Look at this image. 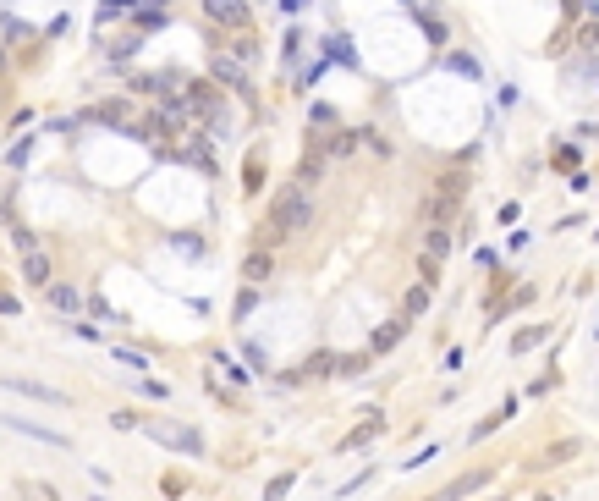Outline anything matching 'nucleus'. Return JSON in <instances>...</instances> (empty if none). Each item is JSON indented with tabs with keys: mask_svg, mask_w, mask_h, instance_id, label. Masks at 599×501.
<instances>
[{
	"mask_svg": "<svg viewBox=\"0 0 599 501\" xmlns=\"http://www.w3.org/2000/svg\"><path fill=\"white\" fill-rule=\"evenodd\" d=\"M269 226H275V237H286V231H308L313 226V188L286 182V188L269 199Z\"/></svg>",
	"mask_w": 599,
	"mask_h": 501,
	"instance_id": "obj_1",
	"label": "nucleus"
},
{
	"mask_svg": "<svg viewBox=\"0 0 599 501\" xmlns=\"http://www.w3.org/2000/svg\"><path fill=\"white\" fill-rule=\"evenodd\" d=\"M462 199H468V176L446 171V176L434 182V193L418 204V221H423V226H451V221H462Z\"/></svg>",
	"mask_w": 599,
	"mask_h": 501,
	"instance_id": "obj_2",
	"label": "nucleus"
},
{
	"mask_svg": "<svg viewBox=\"0 0 599 501\" xmlns=\"http://www.w3.org/2000/svg\"><path fill=\"white\" fill-rule=\"evenodd\" d=\"M144 436L160 441L166 452H187V458H204V436L193 424H171V418H144Z\"/></svg>",
	"mask_w": 599,
	"mask_h": 501,
	"instance_id": "obj_3",
	"label": "nucleus"
},
{
	"mask_svg": "<svg viewBox=\"0 0 599 501\" xmlns=\"http://www.w3.org/2000/svg\"><path fill=\"white\" fill-rule=\"evenodd\" d=\"M0 391H11V397H28V402H44V408H72L61 386H50V380H33V375H0Z\"/></svg>",
	"mask_w": 599,
	"mask_h": 501,
	"instance_id": "obj_4",
	"label": "nucleus"
},
{
	"mask_svg": "<svg viewBox=\"0 0 599 501\" xmlns=\"http://www.w3.org/2000/svg\"><path fill=\"white\" fill-rule=\"evenodd\" d=\"M495 474H500L495 463H490V468H473V474H456V480L446 485V490H434V496H423V501H473L478 490H484V485L495 480Z\"/></svg>",
	"mask_w": 599,
	"mask_h": 501,
	"instance_id": "obj_5",
	"label": "nucleus"
},
{
	"mask_svg": "<svg viewBox=\"0 0 599 501\" xmlns=\"http://www.w3.org/2000/svg\"><path fill=\"white\" fill-rule=\"evenodd\" d=\"M0 424H6V430H17V436H28V441H39V446L72 452V441H66L61 430H50V424H33V418H22V413H0Z\"/></svg>",
	"mask_w": 599,
	"mask_h": 501,
	"instance_id": "obj_6",
	"label": "nucleus"
},
{
	"mask_svg": "<svg viewBox=\"0 0 599 501\" xmlns=\"http://www.w3.org/2000/svg\"><path fill=\"white\" fill-rule=\"evenodd\" d=\"M583 452H588V441H583V436H566V441H556V446H539V452H534V468H561V463L583 458Z\"/></svg>",
	"mask_w": 599,
	"mask_h": 501,
	"instance_id": "obj_7",
	"label": "nucleus"
},
{
	"mask_svg": "<svg viewBox=\"0 0 599 501\" xmlns=\"http://www.w3.org/2000/svg\"><path fill=\"white\" fill-rule=\"evenodd\" d=\"M209 72H215V83H226V88H237V94H248V66L237 61V56H226V50H220V56H215V61H209Z\"/></svg>",
	"mask_w": 599,
	"mask_h": 501,
	"instance_id": "obj_8",
	"label": "nucleus"
},
{
	"mask_svg": "<svg viewBox=\"0 0 599 501\" xmlns=\"http://www.w3.org/2000/svg\"><path fill=\"white\" fill-rule=\"evenodd\" d=\"M44 303L61 314V320H77V314H83V292L66 287V281H50V287H44Z\"/></svg>",
	"mask_w": 599,
	"mask_h": 501,
	"instance_id": "obj_9",
	"label": "nucleus"
},
{
	"mask_svg": "<svg viewBox=\"0 0 599 501\" xmlns=\"http://www.w3.org/2000/svg\"><path fill=\"white\" fill-rule=\"evenodd\" d=\"M512 413H517V397H506V402L495 408V413H484V418L473 424V430H468V446H478V441H490L495 430H506V424H512Z\"/></svg>",
	"mask_w": 599,
	"mask_h": 501,
	"instance_id": "obj_10",
	"label": "nucleus"
},
{
	"mask_svg": "<svg viewBox=\"0 0 599 501\" xmlns=\"http://www.w3.org/2000/svg\"><path fill=\"white\" fill-rule=\"evenodd\" d=\"M204 17L220 28H248V0H204Z\"/></svg>",
	"mask_w": 599,
	"mask_h": 501,
	"instance_id": "obj_11",
	"label": "nucleus"
},
{
	"mask_svg": "<svg viewBox=\"0 0 599 501\" xmlns=\"http://www.w3.org/2000/svg\"><path fill=\"white\" fill-rule=\"evenodd\" d=\"M401 336H407V320H385V325H374V336H369V353H374V358L396 353V347H401Z\"/></svg>",
	"mask_w": 599,
	"mask_h": 501,
	"instance_id": "obj_12",
	"label": "nucleus"
},
{
	"mask_svg": "<svg viewBox=\"0 0 599 501\" xmlns=\"http://www.w3.org/2000/svg\"><path fill=\"white\" fill-rule=\"evenodd\" d=\"M379 430H385V418H379V413H363V424H357V430H352V436L341 441L335 452H363V446H374V441H379Z\"/></svg>",
	"mask_w": 599,
	"mask_h": 501,
	"instance_id": "obj_13",
	"label": "nucleus"
},
{
	"mask_svg": "<svg viewBox=\"0 0 599 501\" xmlns=\"http://www.w3.org/2000/svg\"><path fill=\"white\" fill-rule=\"evenodd\" d=\"M269 275H275V253H269V248H253L248 259H242V281H248V287H264Z\"/></svg>",
	"mask_w": 599,
	"mask_h": 501,
	"instance_id": "obj_14",
	"label": "nucleus"
},
{
	"mask_svg": "<svg viewBox=\"0 0 599 501\" xmlns=\"http://www.w3.org/2000/svg\"><path fill=\"white\" fill-rule=\"evenodd\" d=\"M22 281L28 287H50V253L44 248H22Z\"/></svg>",
	"mask_w": 599,
	"mask_h": 501,
	"instance_id": "obj_15",
	"label": "nucleus"
},
{
	"mask_svg": "<svg viewBox=\"0 0 599 501\" xmlns=\"http://www.w3.org/2000/svg\"><path fill=\"white\" fill-rule=\"evenodd\" d=\"M550 342V320H539V325H522V331L512 336V353H534V347H544Z\"/></svg>",
	"mask_w": 599,
	"mask_h": 501,
	"instance_id": "obj_16",
	"label": "nucleus"
},
{
	"mask_svg": "<svg viewBox=\"0 0 599 501\" xmlns=\"http://www.w3.org/2000/svg\"><path fill=\"white\" fill-rule=\"evenodd\" d=\"M423 314H429V287H407V297H401V314H396V320H407V325H413V320H423Z\"/></svg>",
	"mask_w": 599,
	"mask_h": 501,
	"instance_id": "obj_17",
	"label": "nucleus"
},
{
	"mask_svg": "<svg viewBox=\"0 0 599 501\" xmlns=\"http://www.w3.org/2000/svg\"><path fill=\"white\" fill-rule=\"evenodd\" d=\"M297 375H303V380H330L335 375V353H308Z\"/></svg>",
	"mask_w": 599,
	"mask_h": 501,
	"instance_id": "obj_18",
	"label": "nucleus"
},
{
	"mask_svg": "<svg viewBox=\"0 0 599 501\" xmlns=\"http://www.w3.org/2000/svg\"><path fill=\"white\" fill-rule=\"evenodd\" d=\"M423 253H429V259H446V253H451V226H423Z\"/></svg>",
	"mask_w": 599,
	"mask_h": 501,
	"instance_id": "obj_19",
	"label": "nucleus"
},
{
	"mask_svg": "<svg viewBox=\"0 0 599 501\" xmlns=\"http://www.w3.org/2000/svg\"><path fill=\"white\" fill-rule=\"evenodd\" d=\"M17 496H22V501H61V496H55V485H44V480L17 485Z\"/></svg>",
	"mask_w": 599,
	"mask_h": 501,
	"instance_id": "obj_20",
	"label": "nucleus"
},
{
	"mask_svg": "<svg viewBox=\"0 0 599 501\" xmlns=\"http://www.w3.org/2000/svg\"><path fill=\"white\" fill-rule=\"evenodd\" d=\"M369 364H374V353L363 347V353H352V358H335V375H363Z\"/></svg>",
	"mask_w": 599,
	"mask_h": 501,
	"instance_id": "obj_21",
	"label": "nucleus"
},
{
	"mask_svg": "<svg viewBox=\"0 0 599 501\" xmlns=\"http://www.w3.org/2000/svg\"><path fill=\"white\" fill-rule=\"evenodd\" d=\"M253 309H259V287H242V292H237V309H231V320L242 325V320H248Z\"/></svg>",
	"mask_w": 599,
	"mask_h": 501,
	"instance_id": "obj_22",
	"label": "nucleus"
},
{
	"mask_svg": "<svg viewBox=\"0 0 599 501\" xmlns=\"http://www.w3.org/2000/svg\"><path fill=\"white\" fill-rule=\"evenodd\" d=\"M110 358H116V364H126V369H138V375L149 369V353H138V347H110Z\"/></svg>",
	"mask_w": 599,
	"mask_h": 501,
	"instance_id": "obj_23",
	"label": "nucleus"
},
{
	"mask_svg": "<svg viewBox=\"0 0 599 501\" xmlns=\"http://www.w3.org/2000/svg\"><path fill=\"white\" fill-rule=\"evenodd\" d=\"M138 397H149V402H171V386H166V380H138Z\"/></svg>",
	"mask_w": 599,
	"mask_h": 501,
	"instance_id": "obj_24",
	"label": "nucleus"
},
{
	"mask_svg": "<svg viewBox=\"0 0 599 501\" xmlns=\"http://www.w3.org/2000/svg\"><path fill=\"white\" fill-rule=\"evenodd\" d=\"M429 458H440V441H429V446H418L413 458H401V468L413 474V468H423V463H429Z\"/></svg>",
	"mask_w": 599,
	"mask_h": 501,
	"instance_id": "obj_25",
	"label": "nucleus"
},
{
	"mask_svg": "<svg viewBox=\"0 0 599 501\" xmlns=\"http://www.w3.org/2000/svg\"><path fill=\"white\" fill-rule=\"evenodd\" d=\"M291 485H297V474H275V480L264 485V501H281V496L291 490Z\"/></svg>",
	"mask_w": 599,
	"mask_h": 501,
	"instance_id": "obj_26",
	"label": "nucleus"
},
{
	"mask_svg": "<svg viewBox=\"0 0 599 501\" xmlns=\"http://www.w3.org/2000/svg\"><path fill=\"white\" fill-rule=\"evenodd\" d=\"M110 424H116V430H144V413H132V408H116V413H110Z\"/></svg>",
	"mask_w": 599,
	"mask_h": 501,
	"instance_id": "obj_27",
	"label": "nucleus"
},
{
	"mask_svg": "<svg viewBox=\"0 0 599 501\" xmlns=\"http://www.w3.org/2000/svg\"><path fill=\"white\" fill-rule=\"evenodd\" d=\"M126 11H132V0H104V6H99V28H104V22H116V17H126Z\"/></svg>",
	"mask_w": 599,
	"mask_h": 501,
	"instance_id": "obj_28",
	"label": "nucleus"
},
{
	"mask_svg": "<svg viewBox=\"0 0 599 501\" xmlns=\"http://www.w3.org/2000/svg\"><path fill=\"white\" fill-rule=\"evenodd\" d=\"M215 364H220V369H226V375H231V380H237V386H248V380H253V375H248V369H242V364H231V358H226V353H215Z\"/></svg>",
	"mask_w": 599,
	"mask_h": 501,
	"instance_id": "obj_29",
	"label": "nucleus"
},
{
	"mask_svg": "<svg viewBox=\"0 0 599 501\" xmlns=\"http://www.w3.org/2000/svg\"><path fill=\"white\" fill-rule=\"evenodd\" d=\"M160 490H166V501H176V496H187V480H182V474H166Z\"/></svg>",
	"mask_w": 599,
	"mask_h": 501,
	"instance_id": "obj_30",
	"label": "nucleus"
},
{
	"mask_svg": "<svg viewBox=\"0 0 599 501\" xmlns=\"http://www.w3.org/2000/svg\"><path fill=\"white\" fill-rule=\"evenodd\" d=\"M418 275H423V287H434V281H440V259L423 253V259H418Z\"/></svg>",
	"mask_w": 599,
	"mask_h": 501,
	"instance_id": "obj_31",
	"label": "nucleus"
},
{
	"mask_svg": "<svg viewBox=\"0 0 599 501\" xmlns=\"http://www.w3.org/2000/svg\"><path fill=\"white\" fill-rule=\"evenodd\" d=\"M242 353H248V364H253V369H269V353L259 347V342H242Z\"/></svg>",
	"mask_w": 599,
	"mask_h": 501,
	"instance_id": "obj_32",
	"label": "nucleus"
},
{
	"mask_svg": "<svg viewBox=\"0 0 599 501\" xmlns=\"http://www.w3.org/2000/svg\"><path fill=\"white\" fill-rule=\"evenodd\" d=\"M374 480V468H363V474H357V480H352V485H335V496H352V490H363V485H369Z\"/></svg>",
	"mask_w": 599,
	"mask_h": 501,
	"instance_id": "obj_33",
	"label": "nucleus"
},
{
	"mask_svg": "<svg viewBox=\"0 0 599 501\" xmlns=\"http://www.w3.org/2000/svg\"><path fill=\"white\" fill-rule=\"evenodd\" d=\"M330 56H335V61H347V66H357V56L347 50V39H330Z\"/></svg>",
	"mask_w": 599,
	"mask_h": 501,
	"instance_id": "obj_34",
	"label": "nucleus"
},
{
	"mask_svg": "<svg viewBox=\"0 0 599 501\" xmlns=\"http://www.w3.org/2000/svg\"><path fill=\"white\" fill-rule=\"evenodd\" d=\"M528 303H534V287H517V297L506 303V314H512V309H528Z\"/></svg>",
	"mask_w": 599,
	"mask_h": 501,
	"instance_id": "obj_35",
	"label": "nucleus"
},
{
	"mask_svg": "<svg viewBox=\"0 0 599 501\" xmlns=\"http://www.w3.org/2000/svg\"><path fill=\"white\" fill-rule=\"evenodd\" d=\"M451 72H462V78H478V66L468 61V56H451Z\"/></svg>",
	"mask_w": 599,
	"mask_h": 501,
	"instance_id": "obj_36",
	"label": "nucleus"
},
{
	"mask_svg": "<svg viewBox=\"0 0 599 501\" xmlns=\"http://www.w3.org/2000/svg\"><path fill=\"white\" fill-rule=\"evenodd\" d=\"M0 314H22V303H17L11 292H0Z\"/></svg>",
	"mask_w": 599,
	"mask_h": 501,
	"instance_id": "obj_37",
	"label": "nucleus"
},
{
	"mask_svg": "<svg viewBox=\"0 0 599 501\" xmlns=\"http://www.w3.org/2000/svg\"><path fill=\"white\" fill-rule=\"evenodd\" d=\"M303 6H308V0H281V11H303Z\"/></svg>",
	"mask_w": 599,
	"mask_h": 501,
	"instance_id": "obj_38",
	"label": "nucleus"
},
{
	"mask_svg": "<svg viewBox=\"0 0 599 501\" xmlns=\"http://www.w3.org/2000/svg\"><path fill=\"white\" fill-rule=\"evenodd\" d=\"M588 11H599V0H588Z\"/></svg>",
	"mask_w": 599,
	"mask_h": 501,
	"instance_id": "obj_39",
	"label": "nucleus"
},
{
	"mask_svg": "<svg viewBox=\"0 0 599 501\" xmlns=\"http://www.w3.org/2000/svg\"><path fill=\"white\" fill-rule=\"evenodd\" d=\"M534 501H556V496H534Z\"/></svg>",
	"mask_w": 599,
	"mask_h": 501,
	"instance_id": "obj_40",
	"label": "nucleus"
}]
</instances>
